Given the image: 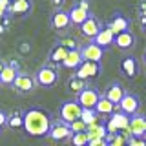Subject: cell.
I'll return each instance as SVG.
<instances>
[{"instance_id":"6da1fadb","label":"cell","mask_w":146,"mask_h":146,"mask_svg":"<svg viewBox=\"0 0 146 146\" xmlns=\"http://www.w3.org/2000/svg\"><path fill=\"white\" fill-rule=\"evenodd\" d=\"M24 113V131L29 137H48L51 128L53 117L51 111L40 108V106H29L22 110Z\"/></svg>"},{"instance_id":"7a4b0ae2","label":"cell","mask_w":146,"mask_h":146,"mask_svg":"<svg viewBox=\"0 0 146 146\" xmlns=\"http://www.w3.org/2000/svg\"><path fill=\"white\" fill-rule=\"evenodd\" d=\"M35 80L42 88H53L58 82V71L57 68H53L51 64H44L35 71Z\"/></svg>"},{"instance_id":"3957f363","label":"cell","mask_w":146,"mask_h":146,"mask_svg":"<svg viewBox=\"0 0 146 146\" xmlns=\"http://www.w3.org/2000/svg\"><path fill=\"white\" fill-rule=\"evenodd\" d=\"M82 117V106L75 100H64L60 104V121H64L66 124H73V122L80 121Z\"/></svg>"},{"instance_id":"277c9868","label":"cell","mask_w":146,"mask_h":146,"mask_svg":"<svg viewBox=\"0 0 146 146\" xmlns=\"http://www.w3.org/2000/svg\"><path fill=\"white\" fill-rule=\"evenodd\" d=\"M49 26L57 33H66L68 27L71 26L70 11H66V9H55L51 13V17H49Z\"/></svg>"},{"instance_id":"5b68a950","label":"cell","mask_w":146,"mask_h":146,"mask_svg":"<svg viewBox=\"0 0 146 146\" xmlns=\"http://www.w3.org/2000/svg\"><path fill=\"white\" fill-rule=\"evenodd\" d=\"M36 80H35V75H31V73H18L15 84H13V90L17 91V93L20 95H27V93H33L35 88H36Z\"/></svg>"},{"instance_id":"8992f818","label":"cell","mask_w":146,"mask_h":146,"mask_svg":"<svg viewBox=\"0 0 146 146\" xmlns=\"http://www.w3.org/2000/svg\"><path fill=\"white\" fill-rule=\"evenodd\" d=\"M102 95L99 93L97 88H93V86H88L82 93L77 95V102L82 106V110H95V106L99 104V100Z\"/></svg>"},{"instance_id":"52a82bcc","label":"cell","mask_w":146,"mask_h":146,"mask_svg":"<svg viewBox=\"0 0 146 146\" xmlns=\"http://www.w3.org/2000/svg\"><path fill=\"white\" fill-rule=\"evenodd\" d=\"M106 128L110 133H119V131H128V128H130V117L126 115V113L122 111H117L113 113L111 117H108L106 121Z\"/></svg>"},{"instance_id":"ba28073f","label":"cell","mask_w":146,"mask_h":146,"mask_svg":"<svg viewBox=\"0 0 146 146\" xmlns=\"http://www.w3.org/2000/svg\"><path fill=\"white\" fill-rule=\"evenodd\" d=\"M102 73V64L100 62H82L80 66H79V70L75 71V75L79 77V79L82 80H93V79H97V77Z\"/></svg>"},{"instance_id":"9c48e42d","label":"cell","mask_w":146,"mask_h":146,"mask_svg":"<svg viewBox=\"0 0 146 146\" xmlns=\"http://www.w3.org/2000/svg\"><path fill=\"white\" fill-rule=\"evenodd\" d=\"M71 128L70 124H66L64 121H60V119H55V121L51 122V128H49V133L48 137L53 141H70L71 137Z\"/></svg>"},{"instance_id":"30bf717a","label":"cell","mask_w":146,"mask_h":146,"mask_svg":"<svg viewBox=\"0 0 146 146\" xmlns=\"http://www.w3.org/2000/svg\"><path fill=\"white\" fill-rule=\"evenodd\" d=\"M119 111H122V113H126L128 117H133L139 113V110H141V99H139V95H135V93H126L124 95V99L121 100V104H119Z\"/></svg>"},{"instance_id":"8fae6325","label":"cell","mask_w":146,"mask_h":146,"mask_svg":"<svg viewBox=\"0 0 146 146\" xmlns=\"http://www.w3.org/2000/svg\"><path fill=\"white\" fill-rule=\"evenodd\" d=\"M33 11V0H13L7 9V15L11 18H26Z\"/></svg>"},{"instance_id":"7c38bea8","label":"cell","mask_w":146,"mask_h":146,"mask_svg":"<svg viewBox=\"0 0 146 146\" xmlns=\"http://www.w3.org/2000/svg\"><path fill=\"white\" fill-rule=\"evenodd\" d=\"M102 27H104V26L100 24V20L93 15V13H91L90 18L80 26V35L86 36V38H90V40H93L95 36H97L100 31H102Z\"/></svg>"},{"instance_id":"4fadbf2b","label":"cell","mask_w":146,"mask_h":146,"mask_svg":"<svg viewBox=\"0 0 146 146\" xmlns=\"http://www.w3.org/2000/svg\"><path fill=\"white\" fill-rule=\"evenodd\" d=\"M104 51H106V49H102L95 42H88L80 48L82 60H86V62H100L102 57H104Z\"/></svg>"},{"instance_id":"5bb4252c","label":"cell","mask_w":146,"mask_h":146,"mask_svg":"<svg viewBox=\"0 0 146 146\" xmlns=\"http://www.w3.org/2000/svg\"><path fill=\"white\" fill-rule=\"evenodd\" d=\"M126 93H128V91L124 90V86H122L119 80H113V82H110V84L106 86L104 97H106L108 100H111L115 106H119V104H121V100L124 99V95H126Z\"/></svg>"},{"instance_id":"9a60e30c","label":"cell","mask_w":146,"mask_h":146,"mask_svg":"<svg viewBox=\"0 0 146 146\" xmlns=\"http://www.w3.org/2000/svg\"><path fill=\"white\" fill-rule=\"evenodd\" d=\"M130 18H126L122 13H115L111 18H110V22H108V27L113 31L115 35H119V33H124V31H130Z\"/></svg>"},{"instance_id":"2e32d148","label":"cell","mask_w":146,"mask_h":146,"mask_svg":"<svg viewBox=\"0 0 146 146\" xmlns=\"http://www.w3.org/2000/svg\"><path fill=\"white\" fill-rule=\"evenodd\" d=\"M131 137H146V117L137 113L130 117V128H128Z\"/></svg>"},{"instance_id":"e0dca14e","label":"cell","mask_w":146,"mask_h":146,"mask_svg":"<svg viewBox=\"0 0 146 146\" xmlns=\"http://www.w3.org/2000/svg\"><path fill=\"white\" fill-rule=\"evenodd\" d=\"M139 62H137V58L133 57V55H128V57H124L121 60V71L124 73V77H128V79H135L137 75H139Z\"/></svg>"},{"instance_id":"ac0fdd59","label":"cell","mask_w":146,"mask_h":146,"mask_svg":"<svg viewBox=\"0 0 146 146\" xmlns=\"http://www.w3.org/2000/svg\"><path fill=\"white\" fill-rule=\"evenodd\" d=\"M91 42H95L97 46H100L102 49H110V46L115 44V33H113V31L110 29L108 26H104V27H102V31H100V33L95 36Z\"/></svg>"},{"instance_id":"d6986e66","label":"cell","mask_w":146,"mask_h":146,"mask_svg":"<svg viewBox=\"0 0 146 146\" xmlns=\"http://www.w3.org/2000/svg\"><path fill=\"white\" fill-rule=\"evenodd\" d=\"M115 46L121 51H130L135 46V35L131 31H124V33L115 35Z\"/></svg>"},{"instance_id":"ffe728a7","label":"cell","mask_w":146,"mask_h":146,"mask_svg":"<svg viewBox=\"0 0 146 146\" xmlns=\"http://www.w3.org/2000/svg\"><path fill=\"white\" fill-rule=\"evenodd\" d=\"M68 53H70V49H66L64 46L55 44L51 48V51H49V55H48V60H49L51 66H53V64H55V66H62V62L66 60Z\"/></svg>"},{"instance_id":"44dd1931","label":"cell","mask_w":146,"mask_h":146,"mask_svg":"<svg viewBox=\"0 0 146 146\" xmlns=\"http://www.w3.org/2000/svg\"><path fill=\"white\" fill-rule=\"evenodd\" d=\"M91 13L90 11H84L82 7H79L77 4H73V7L70 9V18H71V26H82L86 20L90 18Z\"/></svg>"},{"instance_id":"7402d4cb","label":"cell","mask_w":146,"mask_h":146,"mask_svg":"<svg viewBox=\"0 0 146 146\" xmlns=\"http://www.w3.org/2000/svg\"><path fill=\"white\" fill-rule=\"evenodd\" d=\"M88 137L90 141H99V139H106V137L110 135L108 128H106V122H97V124L93 126H88Z\"/></svg>"},{"instance_id":"603a6c76","label":"cell","mask_w":146,"mask_h":146,"mask_svg":"<svg viewBox=\"0 0 146 146\" xmlns=\"http://www.w3.org/2000/svg\"><path fill=\"white\" fill-rule=\"evenodd\" d=\"M117 110H119V108H117L115 104L111 102V100H108L106 97H104V95H102V97H100L99 104H97V106H95V111H97L99 115H102V117H111L113 113L117 111Z\"/></svg>"},{"instance_id":"cb8c5ba5","label":"cell","mask_w":146,"mask_h":146,"mask_svg":"<svg viewBox=\"0 0 146 146\" xmlns=\"http://www.w3.org/2000/svg\"><path fill=\"white\" fill-rule=\"evenodd\" d=\"M84 62L82 60V53H80V49H73V51L68 53V57H66V60L62 62V68H66V70H79V66Z\"/></svg>"},{"instance_id":"d4e9b609","label":"cell","mask_w":146,"mask_h":146,"mask_svg":"<svg viewBox=\"0 0 146 146\" xmlns=\"http://www.w3.org/2000/svg\"><path fill=\"white\" fill-rule=\"evenodd\" d=\"M88 82L86 80H82V79H79L77 75H71L70 79H68V90L71 91V93H75V95H79V93H82L86 88H88Z\"/></svg>"},{"instance_id":"484cf974","label":"cell","mask_w":146,"mask_h":146,"mask_svg":"<svg viewBox=\"0 0 146 146\" xmlns=\"http://www.w3.org/2000/svg\"><path fill=\"white\" fill-rule=\"evenodd\" d=\"M7 126L13 128V130H24V113L20 110H15V111L9 113V121Z\"/></svg>"},{"instance_id":"4316f807","label":"cell","mask_w":146,"mask_h":146,"mask_svg":"<svg viewBox=\"0 0 146 146\" xmlns=\"http://www.w3.org/2000/svg\"><path fill=\"white\" fill-rule=\"evenodd\" d=\"M57 44H58V46H64V48L70 49V51H73V49H80V48H82L79 40H77L73 35H68V33H64L60 38L57 40Z\"/></svg>"},{"instance_id":"83f0119b","label":"cell","mask_w":146,"mask_h":146,"mask_svg":"<svg viewBox=\"0 0 146 146\" xmlns=\"http://www.w3.org/2000/svg\"><path fill=\"white\" fill-rule=\"evenodd\" d=\"M17 77H18V73H17L15 70H11V68L6 64V68L0 71V84H4V86H13V84H15V80H17Z\"/></svg>"},{"instance_id":"f1b7e54d","label":"cell","mask_w":146,"mask_h":146,"mask_svg":"<svg viewBox=\"0 0 146 146\" xmlns=\"http://www.w3.org/2000/svg\"><path fill=\"white\" fill-rule=\"evenodd\" d=\"M100 119V115L95 110H82V117H80V121L84 122V124H88V126H93V124H97V122H100L99 121Z\"/></svg>"},{"instance_id":"f546056e","label":"cell","mask_w":146,"mask_h":146,"mask_svg":"<svg viewBox=\"0 0 146 146\" xmlns=\"http://www.w3.org/2000/svg\"><path fill=\"white\" fill-rule=\"evenodd\" d=\"M71 146H88L90 144V137L88 133H73L70 137Z\"/></svg>"},{"instance_id":"4dcf8cb0","label":"cell","mask_w":146,"mask_h":146,"mask_svg":"<svg viewBox=\"0 0 146 146\" xmlns=\"http://www.w3.org/2000/svg\"><path fill=\"white\" fill-rule=\"evenodd\" d=\"M70 128H71V133H86L88 131V124H84L82 121L73 122V124H70Z\"/></svg>"},{"instance_id":"1f68e13d","label":"cell","mask_w":146,"mask_h":146,"mask_svg":"<svg viewBox=\"0 0 146 146\" xmlns=\"http://www.w3.org/2000/svg\"><path fill=\"white\" fill-rule=\"evenodd\" d=\"M128 146H146V137H130Z\"/></svg>"},{"instance_id":"d6a6232c","label":"cell","mask_w":146,"mask_h":146,"mask_svg":"<svg viewBox=\"0 0 146 146\" xmlns=\"http://www.w3.org/2000/svg\"><path fill=\"white\" fill-rule=\"evenodd\" d=\"M7 121H9V113L4 108H0V128H2V130L7 126Z\"/></svg>"},{"instance_id":"836d02e7","label":"cell","mask_w":146,"mask_h":146,"mask_svg":"<svg viewBox=\"0 0 146 146\" xmlns=\"http://www.w3.org/2000/svg\"><path fill=\"white\" fill-rule=\"evenodd\" d=\"M7 66L11 68V70H15L17 73H22V71H20V62H18L17 58H11V60L7 62Z\"/></svg>"},{"instance_id":"e575fe53","label":"cell","mask_w":146,"mask_h":146,"mask_svg":"<svg viewBox=\"0 0 146 146\" xmlns=\"http://www.w3.org/2000/svg\"><path fill=\"white\" fill-rule=\"evenodd\" d=\"M18 51H20L22 55H27V53H29V51H31V46H29V44H27V42H22L20 46H18Z\"/></svg>"},{"instance_id":"d590c367","label":"cell","mask_w":146,"mask_h":146,"mask_svg":"<svg viewBox=\"0 0 146 146\" xmlns=\"http://www.w3.org/2000/svg\"><path fill=\"white\" fill-rule=\"evenodd\" d=\"M77 6L82 7L84 11H90V0H77Z\"/></svg>"},{"instance_id":"8d00e7d4","label":"cell","mask_w":146,"mask_h":146,"mask_svg":"<svg viewBox=\"0 0 146 146\" xmlns=\"http://www.w3.org/2000/svg\"><path fill=\"white\" fill-rule=\"evenodd\" d=\"M88 146H108V141L106 139H99V141H90Z\"/></svg>"},{"instance_id":"74e56055","label":"cell","mask_w":146,"mask_h":146,"mask_svg":"<svg viewBox=\"0 0 146 146\" xmlns=\"http://www.w3.org/2000/svg\"><path fill=\"white\" fill-rule=\"evenodd\" d=\"M11 2H13V0H0V7H2L4 11H7L9 6H11Z\"/></svg>"},{"instance_id":"f35d334b","label":"cell","mask_w":146,"mask_h":146,"mask_svg":"<svg viewBox=\"0 0 146 146\" xmlns=\"http://www.w3.org/2000/svg\"><path fill=\"white\" fill-rule=\"evenodd\" d=\"M141 17L146 18V0H144V2H141Z\"/></svg>"},{"instance_id":"ab89813d","label":"cell","mask_w":146,"mask_h":146,"mask_svg":"<svg viewBox=\"0 0 146 146\" xmlns=\"http://www.w3.org/2000/svg\"><path fill=\"white\" fill-rule=\"evenodd\" d=\"M141 22H143V31H144V35H146V18L141 17Z\"/></svg>"},{"instance_id":"60d3db41","label":"cell","mask_w":146,"mask_h":146,"mask_svg":"<svg viewBox=\"0 0 146 146\" xmlns=\"http://www.w3.org/2000/svg\"><path fill=\"white\" fill-rule=\"evenodd\" d=\"M62 2H64V0H53V4H55V6H60Z\"/></svg>"},{"instance_id":"b9f144b4","label":"cell","mask_w":146,"mask_h":146,"mask_svg":"<svg viewBox=\"0 0 146 146\" xmlns=\"http://www.w3.org/2000/svg\"><path fill=\"white\" fill-rule=\"evenodd\" d=\"M4 68H6V62H2V60H0V71H2Z\"/></svg>"},{"instance_id":"7bdbcfd3","label":"cell","mask_w":146,"mask_h":146,"mask_svg":"<svg viewBox=\"0 0 146 146\" xmlns=\"http://www.w3.org/2000/svg\"><path fill=\"white\" fill-rule=\"evenodd\" d=\"M143 60H144V64H146V49H144V53H143Z\"/></svg>"},{"instance_id":"ee69618b","label":"cell","mask_w":146,"mask_h":146,"mask_svg":"<svg viewBox=\"0 0 146 146\" xmlns=\"http://www.w3.org/2000/svg\"><path fill=\"white\" fill-rule=\"evenodd\" d=\"M2 131H4V130H2V128H0V135H2Z\"/></svg>"}]
</instances>
